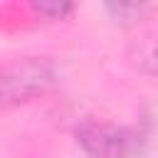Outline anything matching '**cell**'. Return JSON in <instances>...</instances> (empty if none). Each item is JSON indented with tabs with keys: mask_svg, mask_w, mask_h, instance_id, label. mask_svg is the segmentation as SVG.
Instances as JSON below:
<instances>
[{
	"mask_svg": "<svg viewBox=\"0 0 158 158\" xmlns=\"http://www.w3.org/2000/svg\"><path fill=\"white\" fill-rule=\"evenodd\" d=\"M74 138L89 158H138L146 148V133L138 126L104 118H84L74 128Z\"/></svg>",
	"mask_w": 158,
	"mask_h": 158,
	"instance_id": "cell-2",
	"label": "cell"
},
{
	"mask_svg": "<svg viewBox=\"0 0 158 158\" xmlns=\"http://www.w3.org/2000/svg\"><path fill=\"white\" fill-rule=\"evenodd\" d=\"M30 7H32L35 15H40V17L49 20V22H54V20H64L67 15L74 12V5H69V2H32Z\"/></svg>",
	"mask_w": 158,
	"mask_h": 158,
	"instance_id": "cell-5",
	"label": "cell"
},
{
	"mask_svg": "<svg viewBox=\"0 0 158 158\" xmlns=\"http://www.w3.org/2000/svg\"><path fill=\"white\" fill-rule=\"evenodd\" d=\"M126 59L133 69L148 77H158V35L156 32H143L136 40L128 42Z\"/></svg>",
	"mask_w": 158,
	"mask_h": 158,
	"instance_id": "cell-3",
	"label": "cell"
},
{
	"mask_svg": "<svg viewBox=\"0 0 158 158\" xmlns=\"http://www.w3.org/2000/svg\"><path fill=\"white\" fill-rule=\"evenodd\" d=\"M57 81V64L49 57H17L0 64V111L44 96Z\"/></svg>",
	"mask_w": 158,
	"mask_h": 158,
	"instance_id": "cell-1",
	"label": "cell"
},
{
	"mask_svg": "<svg viewBox=\"0 0 158 158\" xmlns=\"http://www.w3.org/2000/svg\"><path fill=\"white\" fill-rule=\"evenodd\" d=\"M104 10H106V12L114 17V22H118V25H136V22H141L153 7H151V5L123 2V5H106Z\"/></svg>",
	"mask_w": 158,
	"mask_h": 158,
	"instance_id": "cell-4",
	"label": "cell"
}]
</instances>
